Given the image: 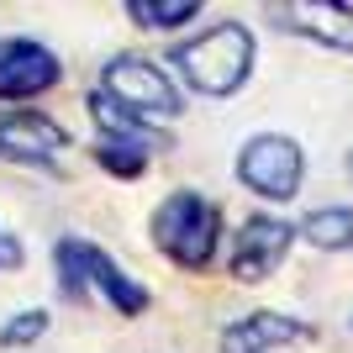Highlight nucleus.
Returning <instances> with one entry per match:
<instances>
[{
  "mask_svg": "<svg viewBox=\"0 0 353 353\" xmlns=\"http://www.w3.org/2000/svg\"><path fill=\"white\" fill-rule=\"evenodd\" d=\"M169 63L185 74L190 90L221 101V95H232V90L248 85V74H253V32L243 27V21H216V27H206L201 37L179 43L174 53H169Z\"/></svg>",
  "mask_w": 353,
  "mask_h": 353,
  "instance_id": "1",
  "label": "nucleus"
},
{
  "mask_svg": "<svg viewBox=\"0 0 353 353\" xmlns=\"http://www.w3.org/2000/svg\"><path fill=\"white\" fill-rule=\"evenodd\" d=\"M216 232H221V211L206 195L179 190L153 211V243L163 259H174L179 269H206L216 253Z\"/></svg>",
  "mask_w": 353,
  "mask_h": 353,
  "instance_id": "2",
  "label": "nucleus"
},
{
  "mask_svg": "<svg viewBox=\"0 0 353 353\" xmlns=\"http://www.w3.org/2000/svg\"><path fill=\"white\" fill-rule=\"evenodd\" d=\"M59 269H63V290H69V295L101 290L105 301L121 311V316L148 311V290H143V285H137L121 264H111L95 243H74V237H63V243H59Z\"/></svg>",
  "mask_w": 353,
  "mask_h": 353,
  "instance_id": "3",
  "label": "nucleus"
},
{
  "mask_svg": "<svg viewBox=\"0 0 353 353\" xmlns=\"http://www.w3.org/2000/svg\"><path fill=\"white\" fill-rule=\"evenodd\" d=\"M111 105H121L127 117H179V90L174 79L159 69L153 59H137V53H121V59L105 63V90Z\"/></svg>",
  "mask_w": 353,
  "mask_h": 353,
  "instance_id": "4",
  "label": "nucleus"
},
{
  "mask_svg": "<svg viewBox=\"0 0 353 353\" xmlns=\"http://www.w3.org/2000/svg\"><path fill=\"white\" fill-rule=\"evenodd\" d=\"M301 174H306V153L285 132H259L237 153V179L248 190H259L264 201H290L301 190Z\"/></svg>",
  "mask_w": 353,
  "mask_h": 353,
  "instance_id": "5",
  "label": "nucleus"
},
{
  "mask_svg": "<svg viewBox=\"0 0 353 353\" xmlns=\"http://www.w3.org/2000/svg\"><path fill=\"white\" fill-rule=\"evenodd\" d=\"M290 243H295L290 221H280V216H248L243 227H237V243H232V280H243V285L269 280V274L285 264Z\"/></svg>",
  "mask_w": 353,
  "mask_h": 353,
  "instance_id": "6",
  "label": "nucleus"
},
{
  "mask_svg": "<svg viewBox=\"0 0 353 353\" xmlns=\"http://www.w3.org/2000/svg\"><path fill=\"white\" fill-rule=\"evenodd\" d=\"M269 16L280 32L311 37L332 53H353V6L343 0H290V6H269Z\"/></svg>",
  "mask_w": 353,
  "mask_h": 353,
  "instance_id": "7",
  "label": "nucleus"
},
{
  "mask_svg": "<svg viewBox=\"0 0 353 353\" xmlns=\"http://www.w3.org/2000/svg\"><path fill=\"white\" fill-rule=\"evenodd\" d=\"M59 85V59L53 48L32 37H0V101H32Z\"/></svg>",
  "mask_w": 353,
  "mask_h": 353,
  "instance_id": "8",
  "label": "nucleus"
},
{
  "mask_svg": "<svg viewBox=\"0 0 353 353\" xmlns=\"http://www.w3.org/2000/svg\"><path fill=\"white\" fill-rule=\"evenodd\" d=\"M59 148H69V132H63L53 117H43V111H6V117H0V159L53 163Z\"/></svg>",
  "mask_w": 353,
  "mask_h": 353,
  "instance_id": "9",
  "label": "nucleus"
},
{
  "mask_svg": "<svg viewBox=\"0 0 353 353\" xmlns=\"http://www.w3.org/2000/svg\"><path fill=\"white\" fill-rule=\"evenodd\" d=\"M311 327L301 316H280V311H248L243 322H232L221 332V353H269L285 343H306Z\"/></svg>",
  "mask_w": 353,
  "mask_h": 353,
  "instance_id": "10",
  "label": "nucleus"
},
{
  "mask_svg": "<svg viewBox=\"0 0 353 353\" xmlns=\"http://www.w3.org/2000/svg\"><path fill=\"white\" fill-rule=\"evenodd\" d=\"M295 237H306L311 248H322V253H348L353 248V206H316L295 227Z\"/></svg>",
  "mask_w": 353,
  "mask_h": 353,
  "instance_id": "11",
  "label": "nucleus"
},
{
  "mask_svg": "<svg viewBox=\"0 0 353 353\" xmlns=\"http://www.w3.org/2000/svg\"><path fill=\"white\" fill-rule=\"evenodd\" d=\"M127 16L143 21V27H179V21H195L201 6H195V0H163V6H153V0H127Z\"/></svg>",
  "mask_w": 353,
  "mask_h": 353,
  "instance_id": "12",
  "label": "nucleus"
},
{
  "mask_svg": "<svg viewBox=\"0 0 353 353\" xmlns=\"http://www.w3.org/2000/svg\"><path fill=\"white\" fill-rule=\"evenodd\" d=\"M148 153H153L148 143H127V137H101V148H95V159H101L111 174H137L148 163Z\"/></svg>",
  "mask_w": 353,
  "mask_h": 353,
  "instance_id": "13",
  "label": "nucleus"
},
{
  "mask_svg": "<svg viewBox=\"0 0 353 353\" xmlns=\"http://www.w3.org/2000/svg\"><path fill=\"white\" fill-rule=\"evenodd\" d=\"M48 332V311H16L11 322L0 327V348H27Z\"/></svg>",
  "mask_w": 353,
  "mask_h": 353,
  "instance_id": "14",
  "label": "nucleus"
},
{
  "mask_svg": "<svg viewBox=\"0 0 353 353\" xmlns=\"http://www.w3.org/2000/svg\"><path fill=\"white\" fill-rule=\"evenodd\" d=\"M16 264H21V243L11 232H0V269H16Z\"/></svg>",
  "mask_w": 353,
  "mask_h": 353,
  "instance_id": "15",
  "label": "nucleus"
},
{
  "mask_svg": "<svg viewBox=\"0 0 353 353\" xmlns=\"http://www.w3.org/2000/svg\"><path fill=\"white\" fill-rule=\"evenodd\" d=\"M348 174H353V159H348Z\"/></svg>",
  "mask_w": 353,
  "mask_h": 353,
  "instance_id": "16",
  "label": "nucleus"
}]
</instances>
